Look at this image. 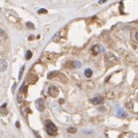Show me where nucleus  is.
I'll use <instances>...</instances> for the list:
<instances>
[{
    "label": "nucleus",
    "mask_w": 138,
    "mask_h": 138,
    "mask_svg": "<svg viewBox=\"0 0 138 138\" xmlns=\"http://www.w3.org/2000/svg\"><path fill=\"white\" fill-rule=\"evenodd\" d=\"M65 33H66V30L65 29H63V30H61V31H59L58 33H56V34H55V36H54V38L52 39V41H53V42H56V43L60 42L62 36H63V35L65 36Z\"/></svg>",
    "instance_id": "6"
},
{
    "label": "nucleus",
    "mask_w": 138,
    "mask_h": 138,
    "mask_svg": "<svg viewBox=\"0 0 138 138\" xmlns=\"http://www.w3.org/2000/svg\"><path fill=\"white\" fill-rule=\"evenodd\" d=\"M67 131L69 132V133H75L77 131V128H75V127H70L67 128Z\"/></svg>",
    "instance_id": "13"
},
{
    "label": "nucleus",
    "mask_w": 138,
    "mask_h": 138,
    "mask_svg": "<svg viewBox=\"0 0 138 138\" xmlns=\"http://www.w3.org/2000/svg\"><path fill=\"white\" fill-rule=\"evenodd\" d=\"M26 27H27V28H29V29H31V30L35 29V26H34V24L31 23V22H27V23H26Z\"/></svg>",
    "instance_id": "14"
},
{
    "label": "nucleus",
    "mask_w": 138,
    "mask_h": 138,
    "mask_svg": "<svg viewBox=\"0 0 138 138\" xmlns=\"http://www.w3.org/2000/svg\"><path fill=\"white\" fill-rule=\"evenodd\" d=\"M48 95L52 98H56L59 95V89L56 86H50L48 88Z\"/></svg>",
    "instance_id": "3"
},
{
    "label": "nucleus",
    "mask_w": 138,
    "mask_h": 138,
    "mask_svg": "<svg viewBox=\"0 0 138 138\" xmlns=\"http://www.w3.org/2000/svg\"><path fill=\"white\" fill-rule=\"evenodd\" d=\"M47 11L45 9H40L39 11H38V14H47Z\"/></svg>",
    "instance_id": "18"
},
{
    "label": "nucleus",
    "mask_w": 138,
    "mask_h": 138,
    "mask_svg": "<svg viewBox=\"0 0 138 138\" xmlns=\"http://www.w3.org/2000/svg\"><path fill=\"white\" fill-rule=\"evenodd\" d=\"M32 57V52L30 50H28L27 52H26V55H25V58H26V60H29L30 58Z\"/></svg>",
    "instance_id": "16"
},
{
    "label": "nucleus",
    "mask_w": 138,
    "mask_h": 138,
    "mask_svg": "<svg viewBox=\"0 0 138 138\" xmlns=\"http://www.w3.org/2000/svg\"><path fill=\"white\" fill-rule=\"evenodd\" d=\"M8 68V63L3 59H0V73L5 72Z\"/></svg>",
    "instance_id": "7"
},
{
    "label": "nucleus",
    "mask_w": 138,
    "mask_h": 138,
    "mask_svg": "<svg viewBox=\"0 0 138 138\" xmlns=\"http://www.w3.org/2000/svg\"><path fill=\"white\" fill-rule=\"evenodd\" d=\"M136 99H137V101H138V94L136 95Z\"/></svg>",
    "instance_id": "22"
},
{
    "label": "nucleus",
    "mask_w": 138,
    "mask_h": 138,
    "mask_svg": "<svg viewBox=\"0 0 138 138\" xmlns=\"http://www.w3.org/2000/svg\"><path fill=\"white\" fill-rule=\"evenodd\" d=\"M59 102H60V103H63V102H64V99H59Z\"/></svg>",
    "instance_id": "20"
},
{
    "label": "nucleus",
    "mask_w": 138,
    "mask_h": 138,
    "mask_svg": "<svg viewBox=\"0 0 138 138\" xmlns=\"http://www.w3.org/2000/svg\"><path fill=\"white\" fill-rule=\"evenodd\" d=\"M6 104H3V105L1 106V108H0V114L2 115V116H7L8 115V110L6 109Z\"/></svg>",
    "instance_id": "9"
},
{
    "label": "nucleus",
    "mask_w": 138,
    "mask_h": 138,
    "mask_svg": "<svg viewBox=\"0 0 138 138\" xmlns=\"http://www.w3.org/2000/svg\"><path fill=\"white\" fill-rule=\"evenodd\" d=\"M131 38L134 41L138 42V30H133V31L131 32Z\"/></svg>",
    "instance_id": "11"
},
{
    "label": "nucleus",
    "mask_w": 138,
    "mask_h": 138,
    "mask_svg": "<svg viewBox=\"0 0 138 138\" xmlns=\"http://www.w3.org/2000/svg\"><path fill=\"white\" fill-rule=\"evenodd\" d=\"M36 107L37 109L40 111V112H43L45 108V106H44V102L43 98H38L36 101Z\"/></svg>",
    "instance_id": "4"
},
{
    "label": "nucleus",
    "mask_w": 138,
    "mask_h": 138,
    "mask_svg": "<svg viewBox=\"0 0 138 138\" xmlns=\"http://www.w3.org/2000/svg\"><path fill=\"white\" fill-rule=\"evenodd\" d=\"M56 72H53V73H48V76H47V78H48V79H50L51 77H54V74H56Z\"/></svg>",
    "instance_id": "17"
},
{
    "label": "nucleus",
    "mask_w": 138,
    "mask_h": 138,
    "mask_svg": "<svg viewBox=\"0 0 138 138\" xmlns=\"http://www.w3.org/2000/svg\"><path fill=\"white\" fill-rule=\"evenodd\" d=\"M103 2H106V0H101L99 3H103Z\"/></svg>",
    "instance_id": "21"
},
{
    "label": "nucleus",
    "mask_w": 138,
    "mask_h": 138,
    "mask_svg": "<svg viewBox=\"0 0 138 138\" xmlns=\"http://www.w3.org/2000/svg\"><path fill=\"white\" fill-rule=\"evenodd\" d=\"M90 102L95 104V105H98V104H102L104 102V98L102 97H95V98L90 99Z\"/></svg>",
    "instance_id": "5"
},
{
    "label": "nucleus",
    "mask_w": 138,
    "mask_h": 138,
    "mask_svg": "<svg viewBox=\"0 0 138 138\" xmlns=\"http://www.w3.org/2000/svg\"><path fill=\"white\" fill-rule=\"evenodd\" d=\"M45 128H47V134L50 135V136L55 135L56 132H57V127L51 121H47L45 122Z\"/></svg>",
    "instance_id": "1"
},
{
    "label": "nucleus",
    "mask_w": 138,
    "mask_h": 138,
    "mask_svg": "<svg viewBox=\"0 0 138 138\" xmlns=\"http://www.w3.org/2000/svg\"><path fill=\"white\" fill-rule=\"evenodd\" d=\"M7 39V34L3 29H0V42L6 40Z\"/></svg>",
    "instance_id": "10"
},
{
    "label": "nucleus",
    "mask_w": 138,
    "mask_h": 138,
    "mask_svg": "<svg viewBox=\"0 0 138 138\" xmlns=\"http://www.w3.org/2000/svg\"><path fill=\"white\" fill-rule=\"evenodd\" d=\"M84 74H85V76L87 77V78H90V77L92 76V74H93V71H92L91 69L85 70V73H84Z\"/></svg>",
    "instance_id": "12"
},
{
    "label": "nucleus",
    "mask_w": 138,
    "mask_h": 138,
    "mask_svg": "<svg viewBox=\"0 0 138 138\" xmlns=\"http://www.w3.org/2000/svg\"><path fill=\"white\" fill-rule=\"evenodd\" d=\"M2 136H3V132L0 131V137H2Z\"/></svg>",
    "instance_id": "19"
},
{
    "label": "nucleus",
    "mask_w": 138,
    "mask_h": 138,
    "mask_svg": "<svg viewBox=\"0 0 138 138\" xmlns=\"http://www.w3.org/2000/svg\"><path fill=\"white\" fill-rule=\"evenodd\" d=\"M99 50H101V48H99V45H98V44H95L94 47L91 48L92 53L94 55H98V53H99Z\"/></svg>",
    "instance_id": "8"
},
{
    "label": "nucleus",
    "mask_w": 138,
    "mask_h": 138,
    "mask_svg": "<svg viewBox=\"0 0 138 138\" xmlns=\"http://www.w3.org/2000/svg\"><path fill=\"white\" fill-rule=\"evenodd\" d=\"M72 65H73V68H80L81 67V64L79 62H73Z\"/></svg>",
    "instance_id": "15"
},
{
    "label": "nucleus",
    "mask_w": 138,
    "mask_h": 138,
    "mask_svg": "<svg viewBox=\"0 0 138 138\" xmlns=\"http://www.w3.org/2000/svg\"><path fill=\"white\" fill-rule=\"evenodd\" d=\"M105 63H107L108 65H114V64H117V63H118V58H117L113 53L108 52V53H106L105 54Z\"/></svg>",
    "instance_id": "2"
}]
</instances>
